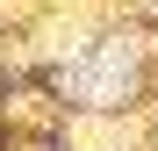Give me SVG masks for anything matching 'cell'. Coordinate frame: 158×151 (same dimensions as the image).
I'll return each mask as SVG.
<instances>
[{
    "label": "cell",
    "mask_w": 158,
    "mask_h": 151,
    "mask_svg": "<svg viewBox=\"0 0 158 151\" xmlns=\"http://www.w3.org/2000/svg\"><path fill=\"white\" fill-rule=\"evenodd\" d=\"M129 79H137L129 50H122V43H108V50H101V58L72 79V86H79V101H122V94H129Z\"/></svg>",
    "instance_id": "6da1fadb"
}]
</instances>
